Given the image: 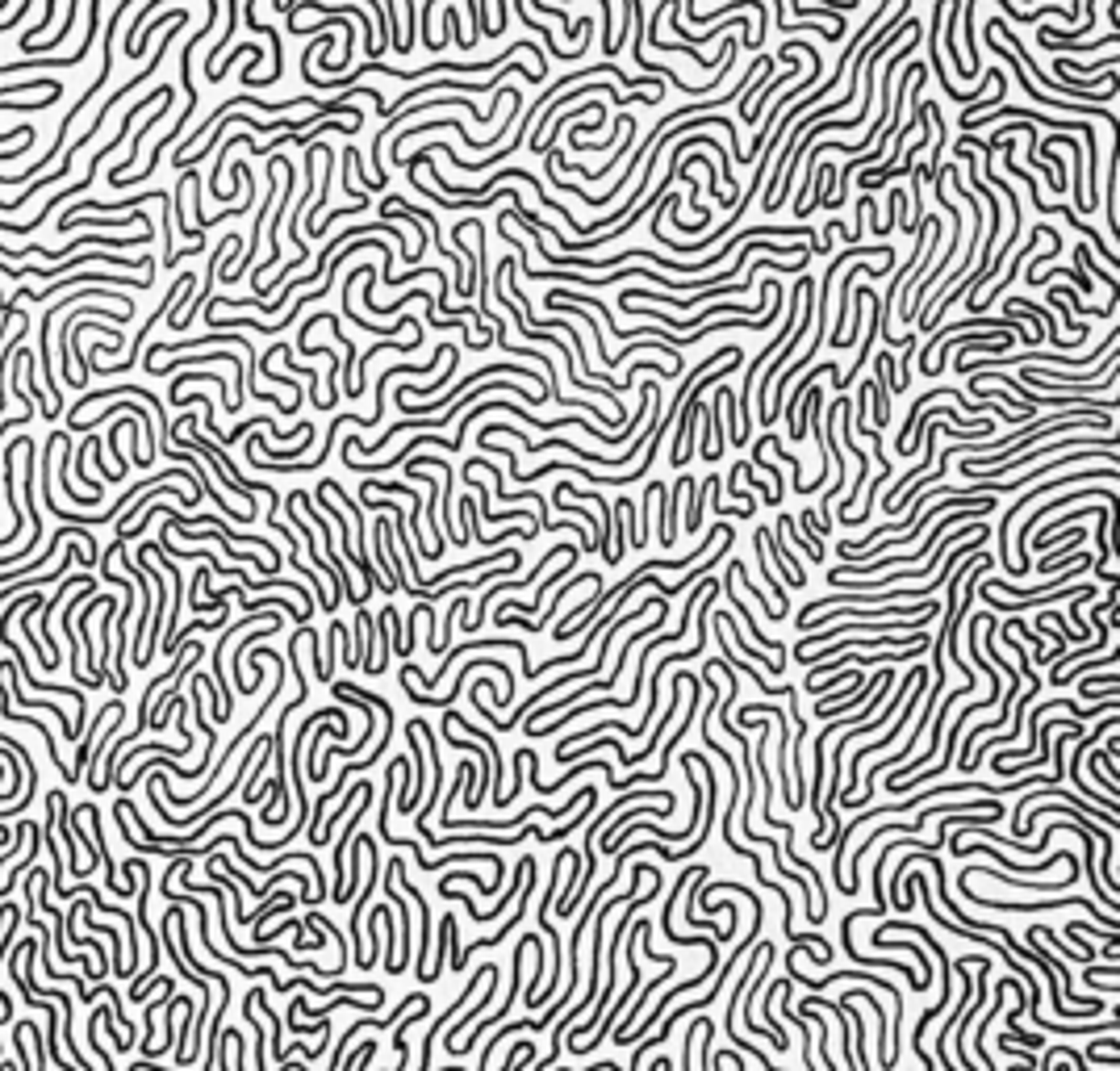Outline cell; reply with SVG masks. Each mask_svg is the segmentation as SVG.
Wrapping results in <instances>:
<instances>
[{
	"label": "cell",
	"mask_w": 1120,
	"mask_h": 1071,
	"mask_svg": "<svg viewBox=\"0 0 1120 1071\" xmlns=\"http://www.w3.org/2000/svg\"><path fill=\"white\" fill-rule=\"evenodd\" d=\"M385 871L394 875V879H397V887H402V892L410 896L414 904H418V913H423V938H418V971H414V975H418V980L427 983V950H431V904H427V896H423V892H418V887H414V883H410V871H406V863H402V858H397V854H394V863L385 866Z\"/></svg>",
	"instance_id": "4"
},
{
	"label": "cell",
	"mask_w": 1120,
	"mask_h": 1071,
	"mask_svg": "<svg viewBox=\"0 0 1120 1071\" xmlns=\"http://www.w3.org/2000/svg\"><path fill=\"white\" fill-rule=\"evenodd\" d=\"M560 5H565V0H560ZM594 5L602 9L598 21H602V30H607V34H602V55H615V34H610V0H594Z\"/></svg>",
	"instance_id": "13"
},
{
	"label": "cell",
	"mask_w": 1120,
	"mask_h": 1071,
	"mask_svg": "<svg viewBox=\"0 0 1120 1071\" xmlns=\"http://www.w3.org/2000/svg\"><path fill=\"white\" fill-rule=\"evenodd\" d=\"M193 113H197V97H188V105H185V113H180V118H176V122H172V130H167V134H164V139H159V143H155V151H151V159H147V168H143V172H138V176H134V180H122V185H118V189H126V185H143V180H147V176H151V172H159V151H167V143H176V139H180V134H185V126H188V122H193Z\"/></svg>",
	"instance_id": "6"
},
{
	"label": "cell",
	"mask_w": 1120,
	"mask_h": 1071,
	"mask_svg": "<svg viewBox=\"0 0 1120 1071\" xmlns=\"http://www.w3.org/2000/svg\"><path fill=\"white\" fill-rule=\"evenodd\" d=\"M724 590H727V603L736 607V620L748 628V636H753V641H757L761 649H769V653H777V657H782V662H787V645H782L777 636H766V632H761V624H757V620H753V611H748V607L740 603V595H736V590H732V582H724Z\"/></svg>",
	"instance_id": "7"
},
{
	"label": "cell",
	"mask_w": 1120,
	"mask_h": 1071,
	"mask_svg": "<svg viewBox=\"0 0 1120 1071\" xmlns=\"http://www.w3.org/2000/svg\"><path fill=\"white\" fill-rule=\"evenodd\" d=\"M774 527H777V532H782V540H790V545H795V548H803V553L811 557V561H828V553H824V548H819V545H811V540H807V536L798 532V519H795V515H777V524H774Z\"/></svg>",
	"instance_id": "9"
},
{
	"label": "cell",
	"mask_w": 1120,
	"mask_h": 1071,
	"mask_svg": "<svg viewBox=\"0 0 1120 1071\" xmlns=\"http://www.w3.org/2000/svg\"><path fill=\"white\" fill-rule=\"evenodd\" d=\"M782 988H790V980H777V983H769V1001H777V992H782ZM761 1025H766V1030H769V1046H774V1051H790V1038H787V1030H782V1025L774 1022V1013H769V1004H766V1009H761Z\"/></svg>",
	"instance_id": "10"
},
{
	"label": "cell",
	"mask_w": 1120,
	"mask_h": 1071,
	"mask_svg": "<svg viewBox=\"0 0 1120 1071\" xmlns=\"http://www.w3.org/2000/svg\"><path fill=\"white\" fill-rule=\"evenodd\" d=\"M59 452H63V457H59V486L68 490V498L76 506H97L100 503V490H79V486H71V482H68V477H71V461H76L68 431H63V440H59Z\"/></svg>",
	"instance_id": "8"
},
{
	"label": "cell",
	"mask_w": 1120,
	"mask_h": 1071,
	"mask_svg": "<svg viewBox=\"0 0 1120 1071\" xmlns=\"http://www.w3.org/2000/svg\"><path fill=\"white\" fill-rule=\"evenodd\" d=\"M924 695H928V674H924L920 683L912 686V695H907V704L899 707V716H894V728H891V733L874 737V741H870V745H861V749H857V754H853V770H845L849 779H845V787H840V800H836V803H849V808H853V791H857V783H861V762H865V758H874V754H882V749H891V745H894V737L903 733V728H907V720H912V716H915V707L924 704Z\"/></svg>",
	"instance_id": "2"
},
{
	"label": "cell",
	"mask_w": 1120,
	"mask_h": 1071,
	"mask_svg": "<svg viewBox=\"0 0 1120 1071\" xmlns=\"http://www.w3.org/2000/svg\"><path fill=\"white\" fill-rule=\"evenodd\" d=\"M55 5H59V0H47V9H42V17L34 21V26H30V30H26V34H21V42H34V34H42V30H47L50 21H55Z\"/></svg>",
	"instance_id": "14"
},
{
	"label": "cell",
	"mask_w": 1120,
	"mask_h": 1071,
	"mask_svg": "<svg viewBox=\"0 0 1120 1071\" xmlns=\"http://www.w3.org/2000/svg\"><path fill=\"white\" fill-rule=\"evenodd\" d=\"M472 670H493V674L502 678L498 707L514 704V670H511V665H502L498 657H472V662H464V665H460V674H456V683H452V691H448V695H439V699H431V695H423V691H418V686H414V678L406 674V670H402V686H406V695H410L414 704H423V707H443V712H448V707H452L456 699H460V686L469 683V674H472Z\"/></svg>",
	"instance_id": "1"
},
{
	"label": "cell",
	"mask_w": 1120,
	"mask_h": 1071,
	"mask_svg": "<svg viewBox=\"0 0 1120 1071\" xmlns=\"http://www.w3.org/2000/svg\"><path fill=\"white\" fill-rule=\"evenodd\" d=\"M477 649H511V653H519V670H523V674H527V678H535V662H531V657H527V645H523V641H514V636H493V641H469V645H460V649H448L435 674H427V670H418V665H410V662H406L402 670L414 678V683H427V691H431L435 683H443V678H448V670H452V665L460 662V653H477Z\"/></svg>",
	"instance_id": "3"
},
{
	"label": "cell",
	"mask_w": 1120,
	"mask_h": 1071,
	"mask_svg": "<svg viewBox=\"0 0 1120 1071\" xmlns=\"http://www.w3.org/2000/svg\"><path fill=\"white\" fill-rule=\"evenodd\" d=\"M727 569H732V574L740 578V586H748V595L757 599V603H761V611H766L769 620H787V615L777 611L774 603H766V595H761V586H757V582H748V574H745V561H740V557H732V561H727Z\"/></svg>",
	"instance_id": "12"
},
{
	"label": "cell",
	"mask_w": 1120,
	"mask_h": 1071,
	"mask_svg": "<svg viewBox=\"0 0 1120 1071\" xmlns=\"http://www.w3.org/2000/svg\"><path fill=\"white\" fill-rule=\"evenodd\" d=\"M406 741H410V762H414V783H410V795H406L402 803H397V812H418V795L427 791V754H423V733H418V725H406Z\"/></svg>",
	"instance_id": "5"
},
{
	"label": "cell",
	"mask_w": 1120,
	"mask_h": 1071,
	"mask_svg": "<svg viewBox=\"0 0 1120 1071\" xmlns=\"http://www.w3.org/2000/svg\"><path fill=\"white\" fill-rule=\"evenodd\" d=\"M34 143H38V139H26V143H17V147H13V151H0V159H21V155H26V151L34 147Z\"/></svg>",
	"instance_id": "15"
},
{
	"label": "cell",
	"mask_w": 1120,
	"mask_h": 1071,
	"mask_svg": "<svg viewBox=\"0 0 1120 1071\" xmlns=\"http://www.w3.org/2000/svg\"><path fill=\"white\" fill-rule=\"evenodd\" d=\"M452 933H456V917H443L439 921V946H435V962H431V971H427V983H435L443 975V959L452 954Z\"/></svg>",
	"instance_id": "11"
}]
</instances>
